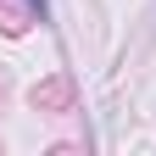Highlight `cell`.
Instances as JSON below:
<instances>
[{
  "mask_svg": "<svg viewBox=\"0 0 156 156\" xmlns=\"http://www.w3.org/2000/svg\"><path fill=\"white\" fill-rule=\"evenodd\" d=\"M28 6H34V11H39V17H45V0H28Z\"/></svg>",
  "mask_w": 156,
  "mask_h": 156,
  "instance_id": "cell-1",
  "label": "cell"
}]
</instances>
